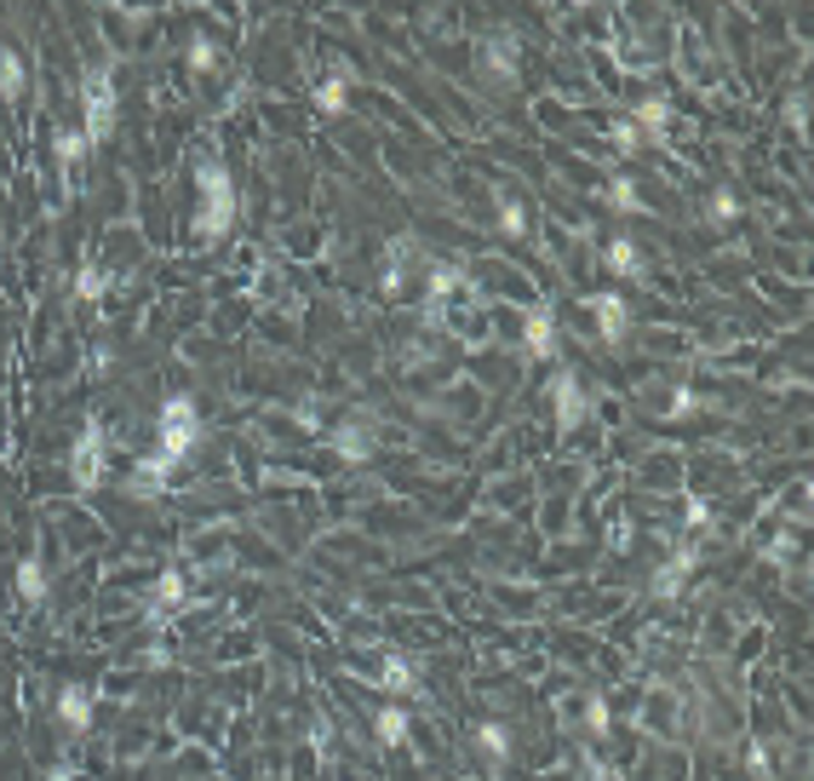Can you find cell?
<instances>
[{"instance_id":"d590c367","label":"cell","mask_w":814,"mask_h":781,"mask_svg":"<svg viewBox=\"0 0 814 781\" xmlns=\"http://www.w3.org/2000/svg\"><path fill=\"white\" fill-rule=\"evenodd\" d=\"M786 122L798 127V133L809 127V98H803V92H798V98H791V104H786Z\"/></svg>"},{"instance_id":"52a82bcc","label":"cell","mask_w":814,"mask_h":781,"mask_svg":"<svg viewBox=\"0 0 814 781\" xmlns=\"http://www.w3.org/2000/svg\"><path fill=\"white\" fill-rule=\"evenodd\" d=\"M173 471H178L173 459L150 449V454H138V459H132V471H127V477H120V494H127V500H161V494L173 489Z\"/></svg>"},{"instance_id":"7a4b0ae2","label":"cell","mask_w":814,"mask_h":781,"mask_svg":"<svg viewBox=\"0 0 814 781\" xmlns=\"http://www.w3.org/2000/svg\"><path fill=\"white\" fill-rule=\"evenodd\" d=\"M207 443V419H201V403L190 391H173L167 403H161V419H155V454H167L173 466H185V459Z\"/></svg>"},{"instance_id":"4dcf8cb0","label":"cell","mask_w":814,"mask_h":781,"mask_svg":"<svg viewBox=\"0 0 814 781\" xmlns=\"http://www.w3.org/2000/svg\"><path fill=\"white\" fill-rule=\"evenodd\" d=\"M585 730H592L597 741H602L608 730H614V713H608V701H602V695H592V701H585Z\"/></svg>"},{"instance_id":"5bb4252c","label":"cell","mask_w":814,"mask_h":781,"mask_svg":"<svg viewBox=\"0 0 814 781\" xmlns=\"http://www.w3.org/2000/svg\"><path fill=\"white\" fill-rule=\"evenodd\" d=\"M631 122H637L643 144H665V138H671V122H677V110H671V98L648 92V98H637V110H631Z\"/></svg>"},{"instance_id":"277c9868","label":"cell","mask_w":814,"mask_h":781,"mask_svg":"<svg viewBox=\"0 0 814 781\" xmlns=\"http://www.w3.org/2000/svg\"><path fill=\"white\" fill-rule=\"evenodd\" d=\"M69 483L80 494L104 489L110 483V426L104 419H87V426L75 431V449H69Z\"/></svg>"},{"instance_id":"f546056e","label":"cell","mask_w":814,"mask_h":781,"mask_svg":"<svg viewBox=\"0 0 814 781\" xmlns=\"http://www.w3.org/2000/svg\"><path fill=\"white\" fill-rule=\"evenodd\" d=\"M683 529H688V534H711V529H717V517H711V506H705L700 494L683 506Z\"/></svg>"},{"instance_id":"6da1fadb","label":"cell","mask_w":814,"mask_h":781,"mask_svg":"<svg viewBox=\"0 0 814 781\" xmlns=\"http://www.w3.org/2000/svg\"><path fill=\"white\" fill-rule=\"evenodd\" d=\"M195 190H201V202H195V236L201 242H224V236L236 230V218H241V196H236V178L230 167L218 162V155H201L195 162Z\"/></svg>"},{"instance_id":"e0dca14e","label":"cell","mask_w":814,"mask_h":781,"mask_svg":"<svg viewBox=\"0 0 814 781\" xmlns=\"http://www.w3.org/2000/svg\"><path fill=\"white\" fill-rule=\"evenodd\" d=\"M373 735H379V747H407V735H414V713L402 707V701H384V707L373 713Z\"/></svg>"},{"instance_id":"44dd1931","label":"cell","mask_w":814,"mask_h":781,"mask_svg":"<svg viewBox=\"0 0 814 781\" xmlns=\"http://www.w3.org/2000/svg\"><path fill=\"white\" fill-rule=\"evenodd\" d=\"M602 202L608 207H614V213H643V190H637V178H631V173H614V178H608V185H602Z\"/></svg>"},{"instance_id":"d4e9b609","label":"cell","mask_w":814,"mask_h":781,"mask_svg":"<svg viewBox=\"0 0 814 781\" xmlns=\"http://www.w3.org/2000/svg\"><path fill=\"white\" fill-rule=\"evenodd\" d=\"M740 213H746V202H740V196L728 190V185H717V190L705 196V225H717V230H723V225H735Z\"/></svg>"},{"instance_id":"d6a6232c","label":"cell","mask_w":814,"mask_h":781,"mask_svg":"<svg viewBox=\"0 0 814 781\" xmlns=\"http://www.w3.org/2000/svg\"><path fill=\"white\" fill-rule=\"evenodd\" d=\"M791 557H798V540H791V534H775V540H768V546H763V564H791Z\"/></svg>"},{"instance_id":"484cf974","label":"cell","mask_w":814,"mask_h":781,"mask_svg":"<svg viewBox=\"0 0 814 781\" xmlns=\"http://www.w3.org/2000/svg\"><path fill=\"white\" fill-rule=\"evenodd\" d=\"M104 293H110V270H104V265H92V259H87V265L75 270V299H80V305H98Z\"/></svg>"},{"instance_id":"f1b7e54d","label":"cell","mask_w":814,"mask_h":781,"mask_svg":"<svg viewBox=\"0 0 814 781\" xmlns=\"http://www.w3.org/2000/svg\"><path fill=\"white\" fill-rule=\"evenodd\" d=\"M608 144H614L620 155H637V150H643L637 122H631V115H614V127H608Z\"/></svg>"},{"instance_id":"e575fe53","label":"cell","mask_w":814,"mask_h":781,"mask_svg":"<svg viewBox=\"0 0 814 781\" xmlns=\"http://www.w3.org/2000/svg\"><path fill=\"white\" fill-rule=\"evenodd\" d=\"M746 770L758 776V781H768V776H775V758H768V747H751V753H746Z\"/></svg>"},{"instance_id":"d6986e66","label":"cell","mask_w":814,"mask_h":781,"mask_svg":"<svg viewBox=\"0 0 814 781\" xmlns=\"http://www.w3.org/2000/svg\"><path fill=\"white\" fill-rule=\"evenodd\" d=\"M29 87V70H24V52L0 41V104H12V98H24Z\"/></svg>"},{"instance_id":"3957f363","label":"cell","mask_w":814,"mask_h":781,"mask_svg":"<svg viewBox=\"0 0 814 781\" xmlns=\"http://www.w3.org/2000/svg\"><path fill=\"white\" fill-rule=\"evenodd\" d=\"M115 115H120L115 75H110V64H92L87 75H80V133H87L92 150L115 133Z\"/></svg>"},{"instance_id":"30bf717a","label":"cell","mask_w":814,"mask_h":781,"mask_svg":"<svg viewBox=\"0 0 814 781\" xmlns=\"http://www.w3.org/2000/svg\"><path fill=\"white\" fill-rule=\"evenodd\" d=\"M328 449H333L339 459H351V466H368L373 449H379V437H373V426H368L361 414H351V419H339V426L328 431Z\"/></svg>"},{"instance_id":"8d00e7d4","label":"cell","mask_w":814,"mask_h":781,"mask_svg":"<svg viewBox=\"0 0 814 781\" xmlns=\"http://www.w3.org/2000/svg\"><path fill=\"white\" fill-rule=\"evenodd\" d=\"M144 667H150V672H167V667H173V650H161V644H155V650L144 655Z\"/></svg>"},{"instance_id":"83f0119b","label":"cell","mask_w":814,"mask_h":781,"mask_svg":"<svg viewBox=\"0 0 814 781\" xmlns=\"http://www.w3.org/2000/svg\"><path fill=\"white\" fill-rule=\"evenodd\" d=\"M683 587H688V575H683L677 564H671V557H665V564H660L654 575H648V592H654V597H660V604H671V597H677Z\"/></svg>"},{"instance_id":"4316f807","label":"cell","mask_w":814,"mask_h":781,"mask_svg":"<svg viewBox=\"0 0 814 781\" xmlns=\"http://www.w3.org/2000/svg\"><path fill=\"white\" fill-rule=\"evenodd\" d=\"M185 64H190V75H213V70L224 64V47L213 41V35H190V52H185Z\"/></svg>"},{"instance_id":"7402d4cb","label":"cell","mask_w":814,"mask_h":781,"mask_svg":"<svg viewBox=\"0 0 814 781\" xmlns=\"http://www.w3.org/2000/svg\"><path fill=\"white\" fill-rule=\"evenodd\" d=\"M602 265L614 276H643V248L631 242V236H614V242L602 248Z\"/></svg>"},{"instance_id":"ba28073f","label":"cell","mask_w":814,"mask_h":781,"mask_svg":"<svg viewBox=\"0 0 814 781\" xmlns=\"http://www.w3.org/2000/svg\"><path fill=\"white\" fill-rule=\"evenodd\" d=\"M414 265H419V242L414 236H391V242H384V265H379V293L402 299L407 282H414Z\"/></svg>"},{"instance_id":"7c38bea8","label":"cell","mask_w":814,"mask_h":781,"mask_svg":"<svg viewBox=\"0 0 814 781\" xmlns=\"http://www.w3.org/2000/svg\"><path fill=\"white\" fill-rule=\"evenodd\" d=\"M373 684H379L384 695H414V701H424V678H419V667H414V660H407L402 650H391V655L379 660Z\"/></svg>"},{"instance_id":"2e32d148","label":"cell","mask_w":814,"mask_h":781,"mask_svg":"<svg viewBox=\"0 0 814 781\" xmlns=\"http://www.w3.org/2000/svg\"><path fill=\"white\" fill-rule=\"evenodd\" d=\"M351 81H356V70L344 64V58H333V70L321 75V87H316V110L321 115H344L351 110Z\"/></svg>"},{"instance_id":"ac0fdd59","label":"cell","mask_w":814,"mask_h":781,"mask_svg":"<svg viewBox=\"0 0 814 781\" xmlns=\"http://www.w3.org/2000/svg\"><path fill=\"white\" fill-rule=\"evenodd\" d=\"M87 133H80V127H58L52 133V155H58V167H64V178H75L80 173V162H87Z\"/></svg>"},{"instance_id":"cb8c5ba5","label":"cell","mask_w":814,"mask_h":781,"mask_svg":"<svg viewBox=\"0 0 814 781\" xmlns=\"http://www.w3.org/2000/svg\"><path fill=\"white\" fill-rule=\"evenodd\" d=\"M476 747H482L487 765H505V758H511V730L494 725V718H482V725H476Z\"/></svg>"},{"instance_id":"603a6c76","label":"cell","mask_w":814,"mask_h":781,"mask_svg":"<svg viewBox=\"0 0 814 781\" xmlns=\"http://www.w3.org/2000/svg\"><path fill=\"white\" fill-rule=\"evenodd\" d=\"M494 218H499L505 236H527V207H522L517 190H494Z\"/></svg>"},{"instance_id":"ffe728a7","label":"cell","mask_w":814,"mask_h":781,"mask_svg":"<svg viewBox=\"0 0 814 781\" xmlns=\"http://www.w3.org/2000/svg\"><path fill=\"white\" fill-rule=\"evenodd\" d=\"M17 597H24V604H47V592H52V575H47V564H40V557H24V564H17Z\"/></svg>"},{"instance_id":"9c48e42d","label":"cell","mask_w":814,"mask_h":781,"mask_svg":"<svg viewBox=\"0 0 814 781\" xmlns=\"http://www.w3.org/2000/svg\"><path fill=\"white\" fill-rule=\"evenodd\" d=\"M482 70L494 75V81L505 87H517V70H522V41H517V29H494V35H482Z\"/></svg>"},{"instance_id":"8992f818","label":"cell","mask_w":814,"mask_h":781,"mask_svg":"<svg viewBox=\"0 0 814 781\" xmlns=\"http://www.w3.org/2000/svg\"><path fill=\"white\" fill-rule=\"evenodd\" d=\"M522 351L534 356V363H557L562 356V323H557L551 299H534V305L522 311Z\"/></svg>"},{"instance_id":"8fae6325","label":"cell","mask_w":814,"mask_h":781,"mask_svg":"<svg viewBox=\"0 0 814 781\" xmlns=\"http://www.w3.org/2000/svg\"><path fill=\"white\" fill-rule=\"evenodd\" d=\"M592 305V316H597V333H602V345H625V333H631V305H625V293H614V288H602V293H592L585 299Z\"/></svg>"},{"instance_id":"9a60e30c","label":"cell","mask_w":814,"mask_h":781,"mask_svg":"<svg viewBox=\"0 0 814 781\" xmlns=\"http://www.w3.org/2000/svg\"><path fill=\"white\" fill-rule=\"evenodd\" d=\"M92 713H98V701L87 684H64L58 690V725H64L69 735H87L92 730Z\"/></svg>"},{"instance_id":"4fadbf2b","label":"cell","mask_w":814,"mask_h":781,"mask_svg":"<svg viewBox=\"0 0 814 781\" xmlns=\"http://www.w3.org/2000/svg\"><path fill=\"white\" fill-rule=\"evenodd\" d=\"M185 604H190V575L178 569V564L161 569L155 587H150V620H167V615H178Z\"/></svg>"},{"instance_id":"74e56055","label":"cell","mask_w":814,"mask_h":781,"mask_svg":"<svg viewBox=\"0 0 814 781\" xmlns=\"http://www.w3.org/2000/svg\"><path fill=\"white\" fill-rule=\"evenodd\" d=\"M47 781H75V765H52V770H47Z\"/></svg>"},{"instance_id":"1f68e13d","label":"cell","mask_w":814,"mask_h":781,"mask_svg":"<svg viewBox=\"0 0 814 781\" xmlns=\"http://www.w3.org/2000/svg\"><path fill=\"white\" fill-rule=\"evenodd\" d=\"M333 741H339V730H333V718H328V713H321V718H310V747H316L321 758H328V753H333Z\"/></svg>"},{"instance_id":"5b68a950","label":"cell","mask_w":814,"mask_h":781,"mask_svg":"<svg viewBox=\"0 0 814 781\" xmlns=\"http://www.w3.org/2000/svg\"><path fill=\"white\" fill-rule=\"evenodd\" d=\"M551 414H557V431H562V437L580 431L585 419H592V396H585L580 368H568V363L551 368Z\"/></svg>"},{"instance_id":"836d02e7","label":"cell","mask_w":814,"mask_h":781,"mask_svg":"<svg viewBox=\"0 0 814 781\" xmlns=\"http://www.w3.org/2000/svg\"><path fill=\"white\" fill-rule=\"evenodd\" d=\"M695 408H700V396L688 391V386H677V391H671V403H665V419H683V414H695Z\"/></svg>"}]
</instances>
